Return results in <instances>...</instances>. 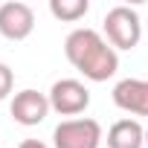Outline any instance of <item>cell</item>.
Masks as SVG:
<instances>
[{"label":"cell","instance_id":"cell-1","mask_svg":"<svg viewBox=\"0 0 148 148\" xmlns=\"http://www.w3.org/2000/svg\"><path fill=\"white\" fill-rule=\"evenodd\" d=\"M64 55L90 82H108L110 76H116V70H119L116 49L108 44V38H102L96 29H87V26L84 29H73L67 35Z\"/></svg>","mask_w":148,"mask_h":148},{"label":"cell","instance_id":"cell-10","mask_svg":"<svg viewBox=\"0 0 148 148\" xmlns=\"http://www.w3.org/2000/svg\"><path fill=\"white\" fill-rule=\"evenodd\" d=\"M12 87H15V73H12L9 64L0 61V102H3V99L12 93Z\"/></svg>","mask_w":148,"mask_h":148},{"label":"cell","instance_id":"cell-4","mask_svg":"<svg viewBox=\"0 0 148 148\" xmlns=\"http://www.w3.org/2000/svg\"><path fill=\"white\" fill-rule=\"evenodd\" d=\"M49 108L61 116H76L84 113L90 108V90L79 82V79H61L49 87Z\"/></svg>","mask_w":148,"mask_h":148},{"label":"cell","instance_id":"cell-6","mask_svg":"<svg viewBox=\"0 0 148 148\" xmlns=\"http://www.w3.org/2000/svg\"><path fill=\"white\" fill-rule=\"evenodd\" d=\"M49 110H52V108H49V96H47V93H38V90H29V87L21 90V93H15V99H12V105H9L12 119H15L18 125H26V128L41 125Z\"/></svg>","mask_w":148,"mask_h":148},{"label":"cell","instance_id":"cell-3","mask_svg":"<svg viewBox=\"0 0 148 148\" xmlns=\"http://www.w3.org/2000/svg\"><path fill=\"white\" fill-rule=\"evenodd\" d=\"M102 139V125L87 116L64 119L52 131V148H99Z\"/></svg>","mask_w":148,"mask_h":148},{"label":"cell","instance_id":"cell-5","mask_svg":"<svg viewBox=\"0 0 148 148\" xmlns=\"http://www.w3.org/2000/svg\"><path fill=\"white\" fill-rule=\"evenodd\" d=\"M35 29V12L21 0L0 3V35L9 41H26Z\"/></svg>","mask_w":148,"mask_h":148},{"label":"cell","instance_id":"cell-11","mask_svg":"<svg viewBox=\"0 0 148 148\" xmlns=\"http://www.w3.org/2000/svg\"><path fill=\"white\" fill-rule=\"evenodd\" d=\"M18 148H49V145H44L41 139H23V142H21Z\"/></svg>","mask_w":148,"mask_h":148},{"label":"cell","instance_id":"cell-12","mask_svg":"<svg viewBox=\"0 0 148 148\" xmlns=\"http://www.w3.org/2000/svg\"><path fill=\"white\" fill-rule=\"evenodd\" d=\"M145 148H148V128H145Z\"/></svg>","mask_w":148,"mask_h":148},{"label":"cell","instance_id":"cell-2","mask_svg":"<svg viewBox=\"0 0 148 148\" xmlns=\"http://www.w3.org/2000/svg\"><path fill=\"white\" fill-rule=\"evenodd\" d=\"M105 35L113 49H134L142 38V21L131 6H113L105 15Z\"/></svg>","mask_w":148,"mask_h":148},{"label":"cell","instance_id":"cell-8","mask_svg":"<svg viewBox=\"0 0 148 148\" xmlns=\"http://www.w3.org/2000/svg\"><path fill=\"white\" fill-rule=\"evenodd\" d=\"M145 145V128L136 119H119L108 131V148H142Z\"/></svg>","mask_w":148,"mask_h":148},{"label":"cell","instance_id":"cell-7","mask_svg":"<svg viewBox=\"0 0 148 148\" xmlns=\"http://www.w3.org/2000/svg\"><path fill=\"white\" fill-rule=\"evenodd\" d=\"M110 96L119 110L131 116H148V79H122Z\"/></svg>","mask_w":148,"mask_h":148},{"label":"cell","instance_id":"cell-9","mask_svg":"<svg viewBox=\"0 0 148 148\" xmlns=\"http://www.w3.org/2000/svg\"><path fill=\"white\" fill-rule=\"evenodd\" d=\"M90 9L87 0H49V12L55 21H64V23H76L79 18H84Z\"/></svg>","mask_w":148,"mask_h":148}]
</instances>
